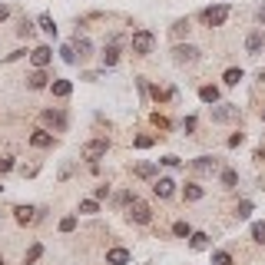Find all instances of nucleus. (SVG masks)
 Here are the masks:
<instances>
[{"label": "nucleus", "instance_id": "1", "mask_svg": "<svg viewBox=\"0 0 265 265\" xmlns=\"http://www.w3.org/2000/svg\"><path fill=\"white\" fill-rule=\"evenodd\" d=\"M126 216L133 219L136 225H149V222H153V209H149V202H143L139 196H133V199L126 202Z\"/></svg>", "mask_w": 265, "mask_h": 265}, {"label": "nucleus", "instance_id": "2", "mask_svg": "<svg viewBox=\"0 0 265 265\" xmlns=\"http://www.w3.org/2000/svg\"><path fill=\"white\" fill-rule=\"evenodd\" d=\"M129 47H133V53H136V56H149V53H153V47H156V37L149 30H133Z\"/></svg>", "mask_w": 265, "mask_h": 265}, {"label": "nucleus", "instance_id": "3", "mask_svg": "<svg viewBox=\"0 0 265 265\" xmlns=\"http://www.w3.org/2000/svg\"><path fill=\"white\" fill-rule=\"evenodd\" d=\"M106 149H110V139L100 136V139H90V143H83V146H80V156H83L86 162H97V159H103V156H106Z\"/></svg>", "mask_w": 265, "mask_h": 265}, {"label": "nucleus", "instance_id": "4", "mask_svg": "<svg viewBox=\"0 0 265 265\" xmlns=\"http://www.w3.org/2000/svg\"><path fill=\"white\" fill-rule=\"evenodd\" d=\"M229 14H232L229 4H216V7L202 10V24H206V27H222L225 20H229Z\"/></svg>", "mask_w": 265, "mask_h": 265}, {"label": "nucleus", "instance_id": "5", "mask_svg": "<svg viewBox=\"0 0 265 265\" xmlns=\"http://www.w3.org/2000/svg\"><path fill=\"white\" fill-rule=\"evenodd\" d=\"M193 169L199 176H216L219 169H222V159H216V156H199V159H193Z\"/></svg>", "mask_w": 265, "mask_h": 265}, {"label": "nucleus", "instance_id": "6", "mask_svg": "<svg viewBox=\"0 0 265 265\" xmlns=\"http://www.w3.org/2000/svg\"><path fill=\"white\" fill-rule=\"evenodd\" d=\"M239 120V106L235 103H219L212 110V123H235Z\"/></svg>", "mask_w": 265, "mask_h": 265}, {"label": "nucleus", "instance_id": "7", "mask_svg": "<svg viewBox=\"0 0 265 265\" xmlns=\"http://www.w3.org/2000/svg\"><path fill=\"white\" fill-rule=\"evenodd\" d=\"M265 50V33L262 30H252L249 37H245V53L249 56H258Z\"/></svg>", "mask_w": 265, "mask_h": 265}, {"label": "nucleus", "instance_id": "8", "mask_svg": "<svg viewBox=\"0 0 265 265\" xmlns=\"http://www.w3.org/2000/svg\"><path fill=\"white\" fill-rule=\"evenodd\" d=\"M172 60H176V63H193V60H199V50L196 47H189V43H179L176 50H172Z\"/></svg>", "mask_w": 265, "mask_h": 265}, {"label": "nucleus", "instance_id": "9", "mask_svg": "<svg viewBox=\"0 0 265 265\" xmlns=\"http://www.w3.org/2000/svg\"><path fill=\"white\" fill-rule=\"evenodd\" d=\"M129 249H123V245H113L110 252H106V265H129Z\"/></svg>", "mask_w": 265, "mask_h": 265}, {"label": "nucleus", "instance_id": "10", "mask_svg": "<svg viewBox=\"0 0 265 265\" xmlns=\"http://www.w3.org/2000/svg\"><path fill=\"white\" fill-rule=\"evenodd\" d=\"M43 123H50L56 133H63V129H66V113L63 110H47V113H43Z\"/></svg>", "mask_w": 265, "mask_h": 265}, {"label": "nucleus", "instance_id": "11", "mask_svg": "<svg viewBox=\"0 0 265 265\" xmlns=\"http://www.w3.org/2000/svg\"><path fill=\"white\" fill-rule=\"evenodd\" d=\"M153 193L159 196V199H169V196L176 193V183H172V179H169V176H159V179H156V183H153Z\"/></svg>", "mask_w": 265, "mask_h": 265}, {"label": "nucleus", "instance_id": "12", "mask_svg": "<svg viewBox=\"0 0 265 265\" xmlns=\"http://www.w3.org/2000/svg\"><path fill=\"white\" fill-rule=\"evenodd\" d=\"M14 219L20 225H30V222H37V219H40V212L33 209V206H17V209H14Z\"/></svg>", "mask_w": 265, "mask_h": 265}, {"label": "nucleus", "instance_id": "13", "mask_svg": "<svg viewBox=\"0 0 265 265\" xmlns=\"http://www.w3.org/2000/svg\"><path fill=\"white\" fill-rule=\"evenodd\" d=\"M30 60H33V66H37V70H43V66L53 60V50H50V47H37V50L30 53Z\"/></svg>", "mask_w": 265, "mask_h": 265}, {"label": "nucleus", "instance_id": "14", "mask_svg": "<svg viewBox=\"0 0 265 265\" xmlns=\"http://www.w3.org/2000/svg\"><path fill=\"white\" fill-rule=\"evenodd\" d=\"M30 146H37V149H50V146H53V133H50V129H37V133L30 136Z\"/></svg>", "mask_w": 265, "mask_h": 265}, {"label": "nucleus", "instance_id": "15", "mask_svg": "<svg viewBox=\"0 0 265 265\" xmlns=\"http://www.w3.org/2000/svg\"><path fill=\"white\" fill-rule=\"evenodd\" d=\"M73 50L80 53V60H90V56H93V43H90L86 37H80V33H76V40H73Z\"/></svg>", "mask_w": 265, "mask_h": 265}, {"label": "nucleus", "instance_id": "16", "mask_svg": "<svg viewBox=\"0 0 265 265\" xmlns=\"http://www.w3.org/2000/svg\"><path fill=\"white\" fill-rule=\"evenodd\" d=\"M50 90H53L56 100H66V97L73 93V83H70V80H53V83H50Z\"/></svg>", "mask_w": 265, "mask_h": 265}, {"label": "nucleus", "instance_id": "17", "mask_svg": "<svg viewBox=\"0 0 265 265\" xmlns=\"http://www.w3.org/2000/svg\"><path fill=\"white\" fill-rule=\"evenodd\" d=\"M183 199L186 202H199L202 199V186L199 183H186L183 186Z\"/></svg>", "mask_w": 265, "mask_h": 265}, {"label": "nucleus", "instance_id": "18", "mask_svg": "<svg viewBox=\"0 0 265 265\" xmlns=\"http://www.w3.org/2000/svg\"><path fill=\"white\" fill-rule=\"evenodd\" d=\"M133 172H136L139 179H156V172H159V166H156V162H139V166L133 169Z\"/></svg>", "mask_w": 265, "mask_h": 265}, {"label": "nucleus", "instance_id": "19", "mask_svg": "<svg viewBox=\"0 0 265 265\" xmlns=\"http://www.w3.org/2000/svg\"><path fill=\"white\" fill-rule=\"evenodd\" d=\"M27 86H30V90H43V86H47V73H43V70H33L30 76H27Z\"/></svg>", "mask_w": 265, "mask_h": 265}, {"label": "nucleus", "instance_id": "20", "mask_svg": "<svg viewBox=\"0 0 265 265\" xmlns=\"http://www.w3.org/2000/svg\"><path fill=\"white\" fill-rule=\"evenodd\" d=\"M116 63H120V47L110 43V47L103 50V66H116Z\"/></svg>", "mask_w": 265, "mask_h": 265}, {"label": "nucleus", "instance_id": "21", "mask_svg": "<svg viewBox=\"0 0 265 265\" xmlns=\"http://www.w3.org/2000/svg\"><path fill=\"white\" fill-rule=\"evenodd\" d=\"M219 183H222L225 189H232V186L239 183V172H235V169H219Z\"/></svg>", "mask_w": 265, "mask_h": 265}, {"label": "nucleus", "instance_id": "22", "mask_svg": "<svg viewBox=\"0 0 265 265\" xmlns=\"http://www.w3.org/2000/svg\"><path fill=\"white\" fill-rule=\"evenodd\" d=\"M37 27H40L43 33H50V37H56V24H53V17H50V14H40V17H37Z\"/></svg>", "mask_w": 265, "mask_h": 265}, {"label": "nucleus", "instance_id": "23", "mask_svg": "<svg viewBox=\"0 0 265 265\" xmlns=\"http://www.w3.org/2000/svg\"><path fill=\"white\" fill-rule=\"evenodd\" d=\"M189 245H193L196 252L209 249V235H206V232H193V235H189Z\"/></svg>", "mask_w": 265, "mask_h": 265}, {"label": "nucleus", "instance_id": "24", "mask_svg": "<svg viewBox=\"0 0 265 265\" xmlns=\"http://www.w3.org/2000/svg\"><path fill=\"white\" fill-rule=\"evenodd\" d=\"M242 76H245V73H242L239 66H232V70H225V76H222V80H225V86H239V80H242Z\"/></svg>", "mask_w": 265, "mask_h": 265}, {"label": "nucleus", "instance_id": "25", "mask_svg": "<svg viewBox=\"0 0 265 265\" xmlns=\"http://www.w3.org/2000/svg\"><path fill=\"white\" fill-rule=\"evenodd\" d=\"M199 100H202V103H219V90L216 86H202L199 90Z\"/></svg>", "mask_w": 265, "mask_h": 265}, {"label": "nucleus", "instance_id": "26", "mask_svg": "<svg viewBox=\"0 0 265 265\" xmlns=\"http://www.w3.org/2000/svg\"><path fill=\"white\" fill-rule=\"evenodd\" d=\"M40 255H43V245H40V242H33V245H30V252L24 255V265H33Z\"/></svg>", "mask_w": 265, "mask_h": 265}, {"label": "nucleus", "instance_id": "27", "mask_svg": "<svg viewBox=\"0 0 265 265\" xmlns=\"http://www.w3.org/2000/svg\"><path fill=\"white\" fill-rule=\"evenodd\" d=\"M169 33H172V37H186V33H189V20H176V24L169 27Z\"/></svg>", "mask_w": 265, "mask_h": 265}, {"label": "nucleus", "instance_id": "28", "mask_svg": "<svg viewBox=\"0 0 265 265\" xmlns=\"http://www.w3.org/2000/svg\"><path fill=\"white\" fill-rule=\"evenodd\" d=\"M80 212H83V216H93V212H100V202L97 199H83L80 202Z\"/></svg>", "mask_w": 265, "mask_h": 265}, {"label": "nucleus", "instance_id": "29", "mask_svg": "<svg viewBox=\"0 0 265 265\" xmlns=\"http://www.w3.org/2000/svg\"><path fill=\"white\" fill-rule=\"evenodd\" d=\"M252 242L265 245V222H255V225H252Z\"/></svg>", "mask_w": 265, "mask_h": 265}, {"label": "nucleus", "instance_id": "30", "mask_svg": "<svg viewBox=\"0 0 265 265\" xmlns=\"http://www.w3.org/2000/svg\"><path fill=\"white\" fill-rule=\"evenodd\" d=\"M172 232H176L179 239H189V235H193V225H189V222H176V225H172Z\"/></svg>", "mask_w": 265, "mask_h": 265}, {"label": "nucleus", "instance_id": "31", "mask_svg": "<svg viewBox=\"0 0 265 265\" xmlns=\"http://www.w3.org/2000/svg\"><path fill=\"white\" fill-rule=\"evenodd\" d=\"M212 265H232V255H229V252H212Z\"/></svg>", "mask_w": 265, "mask_h": 265}, {"label": "nucleus", "instance_id": "32", "mask_svg": "<svg viewBox=\"0 0 265 265\" xmlns=\"http://www.w3.org/2000/svg\"><path fill=\"white\" fill-rule=\"evenodd\" d=\"M76 229V216H63L60 219V232H73Z\"/></svg>", "mask_w": 265, "mask_h": 265}, {"label": "nucleus", "instance_id": "33", "mask_svg": "<svg viewBox=\"0 0 265 265\" xmlns=\"http://www.w3.org/2000/svg\"><path fill=\"white\" fill-rule=\"evenodd\" d=\"M249 212H252V202H249V199L235 206V216H239V219H249Z\"/></svg>", "mask_w": 265, "mask_h": 265}, {"label": "nucleus", "instance_id": "34", "mask_svg": "<svg viewBox=\"0 0 265 265\" xmlns=\"http://www.w3.org/2000/svg\"><path fill=\"white\" fill-rule=\"evenodd\" d=\"M60 53H63V63H76V50H73V43H66Z\"/></svg>", "mask_w": 265, "mask_h": 265}, {"label": "nucleus", "instance_id": "35", "mask_svg": "<svg viewBox=\"0 0 265 265\" xmlns=\"http://www.w3.org/2000/svg\"><path fill=\"white\" fill-rule=\"evenodd\" d=\"M133 146H136V149H149V146H153V136H136Z\"/></svg>", "mask_w": 265, "mask_h": 265}, {"label": "nucleus", "instance_id": "36", "mask_svg": "<svg viewBox=\"0 0 265 265\" xmlns=\"http://www.w3.org/2000/svg\"><path fill=\"white\" fill-rule=\"evenodd\" d=\"M106 196H110V186H97V189H93V199H106Z\"/></svg>", "mask_w": 265, "mask_h": 265}, {"label": "nucleus", "instance_id": "37", "mask_svg": "<svg viewBox=\"0 0 265 265\" xmlns=\"http://www.w3.org/2000/svg\"><path fill=\"white\" fill-rule=\"evenodd\" d=\"M17 33H20V37H33V24H30V20H24V24H20V30H17Z\"/></svg>", "mask_w": 265, "mask_h": 265}, {"label": "nucleus", "instance_id": "38", "mask_svg": "<svg viewBox=\"0 0 265 265\" xmlns=\"http://www.w3.org/2000/svg\"><path fill=\"white\" fill-rule=\"evenodd\" d=\"M153 123H156L159 129H169V120H166V116H159V113H153Z\"/></svg>", "mask_w": 265, "mask_h": 265}, {"label": "nucleus", "instance_id": "39", "mask_svg": "<svg viewBox=\"0 0 265 265\" xmlns=\"http://www.w3.org/2000/svg\"><path fill=\"white\" fill-rule=\"evenodd\" d=\"M10 169H14V159H10V156H7V159H0V176H4V172H10Z\"/></svg>", "mask_w": 265, "mask_h": 265}, {"label": "nucleus", "instance_id": "40", "mask_svg": "<svg viewBox=\"0 0 265 265\" xmlns=\"http://www.w3.org/2000/svg\"><path fill=\"white\" fill-rule=\"evenodd\" d=\"M242 139H245V136H242V133H232V136H229V146H232V149H235V146H242Z\"/></svg>", "mask_w": 265, "mask_h": 265}, {"label": "nucleus", "instance_id": "41", "mask_svg": "<svg viewBox=\"0 0 265 265\" xmlns=\"http://www.w3.org/2000/svg\"><path fill=\"white\" fill-rule=\"evenodd\" d=\"M183 129H186V133H193V129H196V116H186V123H183Z\"/></svg>", "mask_w": 265, "mask_h": 265}, {"label": "nucleus", "instance_id": "42", "mask_svg": "<svg viewBox=\"0 0 265 265\" xmlns=\"http://www.w3.org/2000/svg\"><path fill=\"white\" fill-rule=\"evenodd\" d=\"M159 162H166V166H179V156H162Z\"/></svg>", "mask_w": 265, "mask_h": 265}, {"label": "nucleus", "instance_id": "43", "mask_svg": "<svg viewBox=\"0 0 265 265\" xmlns=\"http://www.w3.org/2000/svg\"><path fill=\"white\" fill-rule=\"evenodd\" d=\"M20 56H27V50H14V53H7V63H10V60H20Z\"/></svg>", "mask_w": 265, "mask_h": 265}, {"label": "nucleus", "instance_id": "44", "mask_svg": "<svg viewBox=\"0 0 265 265\" xmlns=\"http://www.w3.org/2000/svg\"><path fill=\"white\" fill-rule=\"evenodd\" d=\"M7 17H10V7H7V4H0V20H7Z\"/></svg>", "mask_w": 265, "mask_h": 265}, {"label": "nucleus", "instance_id": "45", "mask_svg": "<svg viewBox=\"0 0 265 265\" xmlns=\"http://www.w3.org/2000/svg\"><path fill=\"white\" fill-rule=\"evenodd\" d=\"M255 20H258V24H265V4H262V7H258V14H255Z\"/></svg>", "mask_w": 265, "mask_h": 265}, {"label": "nucleus", "instance_id": "46", "mask_svg": "<svg viewBox=\"0 0 265 265\" xmlns=\"http://www.w3.org/2000/svg\"><path fill=\"white\" fill-rule=\"evenodd\" d=\"M262 120H265V110H262Z\"/></svg>", "mask_w": 265, "mask_h": 265}, {"label": "nucleus", "instance_id": "47", "mask_svg": "<svg viewBox=\"0 0 265 265\" xmlns=\"http://www.w3.org/2000/svg\"><path fill=\"white\" fill-rule=\"evenodd\" d=\"M0 265H4V258H0Z\"/></svg>", "mask_w": 265, "mask_h": 265}]
</instances>
